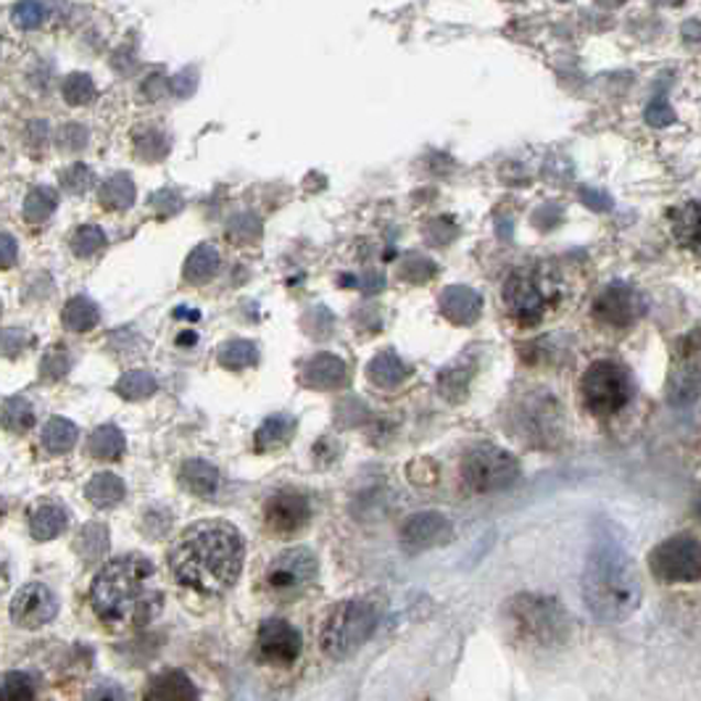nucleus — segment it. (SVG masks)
<instances>
[{
    "label": "nucleus",
    "instance_id": "nucleus-2",
    "mask_svg": "<svg viewBox=\"0 0 701 701\" xmlns=\"http://www.w3.org/2000/svg\"><path fill=\"white\" fill-rule=\"evenodd\" d=\"M92 610L117 625L143 627L164 610V591L153 562L138 554L111 559L90 585Z\"/></svg>",
    "mask_w": 701,
    "mask_h": 701
},
{
    "label": "nucleus",
    "instance_id": "nucleus-25",
    "mask_svg": "<svg viewBox=\"0 0 701 701\" xmlns=\"http://www.w3.org/2000/svg\"><path fill=\"white\" fill-rule=\"evenodd\" d=\"M179 483L190 493H196V496H211L219 485V470L213 464L204 462V459H190V462L183 464Z\"/></svg>",
    "mask_w": 701,
    "mask_h": 701
},
{
    "label": "nucleus",
    "instance_id": "nucleus-37",
    "mask_svg": "<svg viewBox=\"0 0 701 701\" xmlns=\"http://www.w3.org/2000/svg\"><path fill=\"white\" fill-rule=\"evenodd\" d=\"M0 701H35V683L24 672L0 676Z\"/></svg>",
    "mask_w": 701,
    "mask_h": 701
},
{
    "label": "nucleus",
    "instance_id": "nucleus-35",
    "mask_svg": "<svg viewBox=\"0 0 701 701\" xmlns=\"http://www.w3.org/2000/svg\"><path fill=\"white\" fill-rule=\"evenodd\" d=\"M77 549L85 559H98L109 551V527L100 523H90L79 530Z\"/></svg>",
    "mask_w": 701,
    "mask_h": 701
},
{
    "label": "nucleus",
    "instance_id": "nucleus-27",
    "mask_svg": "<svg viewBox=\"0 0 701 701\" xmlns=\"http://www.w3.org/2000/svg\"><path fill=\"white\" fill-rule=\"evenodd\" d=\"M79 430L72 419L66 417H51L43 427V446L51 453H66L77 446Z\"/></svg>",
    "mask_w": 701,
    "mask_h": 701
},
{
    "label": "nucleus",
    "instance_id": "nucleus-33",
    "mask_svg": "<svg viewBox=\"0 0 701 701\" xmlns=\"http://www.w3.org/2000/svg\"><path fill=\"white\" fill-rule=\"evenodd\" d=\"M259 362V349L251 343V340H230L219 349V364L224 370H245V366H253Z\"/></svg>",
    "mask_w": 701,
    "mask_h": 701
},
{
    "label": "nucleus",
    "instance_id": "nucleus-26",
    "mask_svg": "<svg viewBox=\"0 0 701 701\" xmlns=\"http://www.w3.org/2000/svg\"><path fill=\"white\" fill-rule=\"evenodd\" d=\"M124 480L117 478L113 472H98L96 478H90L88 489H85V496H88L90 504H96L98 510H111L119 501L124 499Z\"/></svg>",
    "mask_w": 701,
    "mask_h": 701
},
{
    "label": "nucleus",
    "instance_id": "nucleus-7",
    "mask_svg": "<svg viewBox=\"0 0 701 701\" xmlns=\"http://www.w3.org/2000/svg\"><path fill=\"white\" fill-rule=\"evenodd\" d=\"M583 404L589 406L591 414L596 417H614L631 404L636 385H633L631 372L617 362H596L585 370L583 383Z\"/></svg>",
    "mask_w": 701,
    "mask_h": 701
},
{
    "label": "nucleus",
    "instance_id": "nucleus-43",
    "mask_svg": "<svg viewBox=\"0 0 701 701\" xmlns=\"http://www.w3.org/2000/svg\"><path fill=\"white\" fill-rule=\"evenodd\" d=\"M432 275H436V264L427 256H419V253L406 256L404 266H401V277L409 280V283H425V280H430Z\"/></svg>",
    "mask_w": 701,
    "mask_h": 701
},
{
    "label": "nucleus",
    "instance_id": "nucleus-51",
    "mask_svg": "<svg viewBox=\"0 0 701 701\" xmlns=\"http://www.w3.org/2000/svg\"><path fill=\"white\" fill-rule=\"evenodd\" d=\"M17 253H19L17 240L6 236V232H0V270H9V266L17 264Z\"/></svg>",
    "mask_w": 701,
    "mask_h": 701
},
{
    "label": "nucleus",
    "instance_id": "nucleus-50",
    "mask_svg": "<svg viewBox=\"0 0 701 701\" xmlns=\"http://www.w3.org/2000/svg\"><path fill=\"white\" fill-rule=\"evenodd\" d=\"M580 200H583V204L593 211H610L612 209V198L606 196V193L601 188H589V185H583V188H580Z\"/></svg>",
    "mask_w": 701,
    "mask_h": 701
},
{
    "label": "nucleus",
    "instance_id": "nucleus-28",
    "mask_svg": "<svg viewBox=\"0 0 701 701\" xmlns=\"http://www.w3.org/2000/svg\"><path fill=\"white\" fill-rule=\"evenodd\" d=\"M217 270H219V251L213 249V245L204 243L188 256V262H185L183 266V275L188 283L200 285L217 275Z\"/></svg>",
    "mask_w": 701,
    "mask_h": 701
},
{
    "label": "nucleus",
    "instance_id": "nucleus-3",
    "mask_svg": "<svg viewBox=\"0 0 701 701\" xmlns=\"http://www.w3.org/2000/svg\"><path fill=\"white\" fill-rule=\"evenodd\" d=\"M583 599L601 623H623L638 610L640 580L625 544L614 533L593 536L583 570Z\"/></svg>",
    "mask_w": 701,
    "mask_h": 701
},
{
    "label": "nucleus",
    "instance_id": "nucleus-17",
    "mask_svg": "<svg viewBox=\"0 0 701 701\" xmlns=\"http://www.w3.org/2000/svg\"><path fill=\"white\" fill-rule=\"evenodd\" d=\"M346 364L343 359H338L336 353H317V357L309 359L300 370V383L306 388H317V391H332L340 388L346 383Z\"/></svg>",
    "mask_w": 701,
    "mask_h": 701
},
{
    "label": "nucleus",
    "instance_id": "nucleus-55",
    "mask_svg": "<svg viewBox=\"0 0 701 701\" xmlns=\"http://www.w3.org/2000/svg\"><path fill=\"white\" fill-rule=\"evenodd\" d=\"M680 35H683V40L689 45H701V22H697V19H689V22L680 26Z\"/></svg>",
    "mask_w": 701,
    "mask_h": 701
},
{
    "label": "nucleus",
    "instance_id": "nucleus-5",
    "mask_svg": "<svg viewBox=\"0 0 701 701\" xmlns=\"http://www.w3.org/2000/svg\"><path fill=\"white\" fill-rule=\"evenodd\" d=\"M559 283L549 272L517 270L504 283V306L519 327H536L559 304Z\"/></svg>",
    "mask_w": 701,
    "mask_h": 701
},
{
    "label": "nucleus",
    "instance_id": "nucleus-36",
    "mask_svg": "<svg viewBox=\"0 0 701 701\" xmlns=\"http://www.w3.org/2000/svg\"><path fill=\"white\" fill-rule=\"evenodd\" d=\"M470 380H472L470 366L457 362L453 366H449V370L440 372V380H438L440 393H443V396L451 398V401H462L467 388H470Z\"/></svg>",
    "mask_w": 701,
    "mask_h": 701
},
{
    "label": "nucleus",
    "instance_id": "nucleus-32",
    "mask_svg": "<svg viewBox=\"0 0 701 701\" xmlns=\"http://www.w3.org/2000/svg\"><path fill=\"white\" fill-rule=\"evenodd\" d=\"M156 388H158L156 377H153L151 372H143V370L127 372V375L119 377V383H117V393L124 401H143V398L153 396Z\"/></svg>",
    "mask_w": 701,
    "mask_h": 701
},
{
    "label": "nucleus",
    "instance_id": "nucleus-6",
    "mask_svg": "<svg viewBox=\"0 0 701 701\" xmlns=\"http://www.w3.org/2000/svg\"><path fill=\"white\" fill-rule=\"evenodd\" d=\"M375 627L377 614L366 601H340L327 614L319 644L330 659H346L370 640Z\"/></svg>",
    "mask_w": 701,
    "mask_h": 701
},
{
    "label": "nucleus",
    "instance_id": "nucleus-38",
    "mask_svg": "<svg viewBox=\"0 0 701 701\" xmlns=\"http://www.w3.org/2000/svg\"><path fill=\"white\" fill-rule=\"evenodd\" d=\"M64 100L69 106H88L96 100V83H92L90 75H69L62 85Z\"/></svg>",
    "mask_w": 701,
    "mask_h": 701
},
{
    "label": "nucleus",
    "instance_id": "nucleus-12",
    "mask_svg": "<svg viewBox=\"0 0 701 701\" xmlns=\"http://www.w3.org/2000/svg\"><path fill=\"white\" fill-rule=\"evenodd\" d=\"M644 296L625 283L606 285V288L599 293V298L593 300V317H596V322L606 327H617V330L636 325L638 319L644 317Z\"/></svg>",
    "mask_w": 701,
    "mask_h": 701
},
{
    "label": "nucleus",
    "instance_id": "nucleus-42",
    "mask_svg": "<svg viewBox=\"0 0 701 701\" xmlns=\"http://www.w3.org/2000/svg\"><path fill=\"white\" fill-rule=\"evenodd\" d=\"M227 236L243 240V243L259 240V236H262V222H259L253 213H238V217H232L230 224H227Z\"/></svg>",
    "mask_w": 701,
    "mask_h": 701
},
{
    "label": "nucleus",
    "instance_id": "nucleus-52",
    "mask_svg": "<svg viewBox=\"0 0 701 701\" xmlns=\"http://www.w3.org/2000/svg\"><path fill=\"white\" fill-rule=\"evenodd\" d=\"M153 206L162 213H177L183 209V198L175 190H162L158 196H153Z\"/></svg>",
    "mask_w": 701,
    "mask_h": 701
},
{
    "label": "nucleus",
    "instance_id": "nucleus-53",
    "mask_svg": "<svg viewBox=\"0 0 701 701\" xmlns=\"http://www.w3.org/2000/svg\"><path fill=\"white\" fill-rule=\"evenodd\" d=\"M357 285L372 296V293H380L385 288V275L383 272H364V275L357 280Z\"/></svg>",
    "mask_w": 701,
    "mask_h": 701
},
{
    "label": "nucleus",
    "instance_id": "nucleus-30",
    "mask_svg": "<svg viewBox=\"0 0 701 701\" xmlns=\"http://www.w3.org/2000/svg\"><path fill=\"white\" fill-rule=\"evenodd\" d=\"M100 204L109 211H124L135 204V183L127 175H113L100 188Z\"/></svg>",
    "mask_w": 701,
    "mask_h": 701
},
{
    "label": "nucleus",
    "instance_id": "nucleus-22",
    "mask_svg": "<svg viewBox=\"0 0 701 701\" xmlns=\"http://www.w3.org/2000/svg\"><path fill=\"white\" fill-rule=\"evenodd\" d=\"M66 525H69V517H66L64 506L51 504V501L37 504L30 512V530L37 540H53L56 536H62Z\"/></svg>",
    "mask_w": 701,
    "mask_h": 701
},
{
    "label": "nucleus",
    "instance_id": "nucleus-9",
    "mask_svg": "<svg viewBox=\"0 0 701 701\" xmlns=\"http://www.w3.org/2000/svg\"><path fill=\"white\" fill-rule=\"evenodd\" d=\"M649 567L662 583H697L701 580V540L686 533L665 538L651 549Z\"/></svg>",
    "mask_w": 701,
    "mask_h": 701
},
{
    "label": "nucleus",
    "instance_id": "nucleus-14",
    "mask_svg": "<svg viewBox=\"0 0 701 701\" xmlns=\"http://www.w3.org/2000/svg\"><path fill=\"white\" fill-rule=\"evenodd\" d=\"M264 519L277 538H291L309 525L311 504L300 491H277L275 496L266 499Z\"/></svg>",
    "mask_w": 701,
    "mask_h": 701
},
{
    "label": "nucleus",
    "instance_id": "nucleus-15",
    "mask_svg": "<svg viewBox=\"0 0 701 701\" xmlns=\"http://www.w3.org/2000/svg\"><path fill=\"white\" fill-rule=\"evenodd\" d=\"M58 614V599L48 585L43 583H26L19 589L11 601V617L19 627L26 631H37V627L48 625Z\"/></svg>",
    "mask_w": 701,
    "mask_h": 701
},
{
    "label": "nucleus",
    "instance_id": "nucleus-24",
    "mask_svg": "<svg viewBox=\"0 0 701 701\" xmlns=\"http://www.w3.org/2000/svg\"><path fill=\"white\" fill-rule=\"evenodd\" d=\"M127 449L124 432L113 425L96 427L88 438V453L92 459H100V462H117Z\"/></svg>",
    "mask_w": 701,
    "mask_h": 701
},
{
    "label": "nucleus",
    "instance_id": "nucleus-48",
    "mask_svg": "<svg viewBox=\"0 0 701 701\" xmlns=\"http://www.w3.org/2000/svg\"><path fill=\"white\" fill-rule=\"evenodd\" d=\"M646 122L651 127H667L676 122V111L670 109L667 100H654L649 109H646Z\"/></svg>",
    "mask_w": 701,
    "mask_h": 701
},
{
    "label": "nucleus",
    "instance_id": "nucleus-58",
    "mask_svg": "<svg viewBox=\"0 0 701 701\" xmlns=\"http://www.w3.org/2000/svg\"><path fill=\"white\" fill-rule=\"evenodd\" d=\"M196 343V332H183V338H179V346H193Z\"/></svg>",
    "mask_w": 701,
    "mask_h": 701
},
{
    "label": "nucleus",
    "instance_id": "nucleus-60",
    "mask_svg": "<svg viewBox=\"0 0 701 701\" xmlns=\"http://www.w3.org/2000/svg\"><path fill=\"white\" fill-rule=\"evenodd\" d=\"M693 512H697V517L701 519V489L697 493V501H693Z\"/></svg>",
    "mask_w": 701,
    "mask_h": 701
},
{
    "label": "nucleus",
    "instance_id": "nucleus-13",
    "mask_svg": "<svg viewBox=\"0 0 701 701\" xmlns=\"http://www.w3.org/2000/svg\"><path fill=\"white\" fill-rule=\"evenodd\" d=\"M300 649H304L300 633L291 623H285V620L272 617L259 625V636H256L259 662L275 665V667H291L300 657Z\"/></svg>",
    "mask_w": 701,
    "mask_h": 701
},
{
    "label": "nucleus",
    "instance_id": "nucleus-40",
    "mask_svg": "<svg viewBox=\"0 0 701 701\" xmlns=\"http://www.w3.org/2000/svg\"><path fill=\"white\" fill-rule=\"evenodd\" d=\"M135 145L138 156L145 158V162H158V158H164L166 153H169V143H166V138L158 130L138 132Z\"/></svg>",
    "mask_w": 701,
    "mask_h": 701
},
{
    "label": "nucleus",
    "instance_id": "nucleus-47",
    "mask_svg": "<svg viewBox=\"0 0 701 701\" xmlns=\"http://www.w3.org/2000/svg\"><path fill=\"white\" fill-rule=\"evenodd\" d=\"M26 346V332L22 330H3L0 332V353L3 357H19Z\"/></svg>",
    "mask_w": 701,
    "mask_h": 701
},
{
    "label": "nucleus",
    "instance_id": "nucleus-34",
    "mask_svg": "<svg viewBox=\"0 0 701 701\" xmlns=\"http://www.w3.org/2000/svg\"><path fill=\"white\" fill-rule=\"evenodd\" d=\"M58 193L53 188H35L24 198V219L32 224L45 222L53 211H56Z\"/></svg>",
    "mask_w": 701,
    "mask_h": 701
},
{
    "label": "nucleus",
    "instance_id": "nucleus-46",
    "mask_svg": "<svg viewBox=\"0 0 701 701\" xmlns=\"http://www.w3.org/2000/svg\"><path fill=\"white\" fill-rule=\"evenodd\" d=\"M85 143H88V130H85L83 124L69 122V124H64L62 130H58V149L79 151V149H85Z\"/></svg>",
    "mask_w": 701,
    "mask_h": 701
},
{
    "label": "nucleus",
    "instance_id": "nucleus-57",
    "mask_svg": "<svg viewBox=\"0 0 701 701\" xmlns=\"http://www.w3.org/2000/svg\"><path fill=\"white\" fill-rule=\"evenodd\" d=\"M6 585H9V570H6L3 559H0V593L6 591Z\"/></svg>",
    "mask_w": 701,
    "mask_h": 701
},
{
    "label": "nucleus",
    "instance_id": "nucleus-39",
    "mask_svg": "<svg viewBox=\"0 0 701 701\" xmlns=\"http://www.w3.org/2000/svg\"><path fill=\"white\" fill-rule=\"evenodd\" d=\"M106 245V236L100 227H79V230L75 232V238H72V251L77 253V256L88 259V256H96L98 251H103Z\"/></svg>",
    "mask_w": 701,
    "mask_h": 701
},
{
    "label": "nucleus",
    "instance_id": "nucleus-1",
    "mask_svg": "<svg viewBox=\"0 0 701 701\" xmlns=\"http://www.w3.org/2000/svg\"><path fill=\"white\" fill-rule=\"evenodd\" d=\"M240 570H243V538L222 519L190 525L172 549V572L177 583L204 596H217L232 589Z\"/></svg>",
    "mask_w": 701,
    "mask_h": 701
},
{
    "label": "nucleus",
    "instance_id": "nucleus-18",
    "mask_svg": "<svg viewBox=\"0 0 701 701\" xmlns=\"http://www.w3.org/2000/svg\"><path fill=\"white\" fill-rule=\"evenodd\" d=\"M440 311L453 325H472L483 311V298L472 288L453 285V288L440 293Z\"/></svg>",
    "mask_w": 701,
    "mask_h": 701
},
{
    "label": "nucleus",
    "instance_id": "nucleus-19",
    "mask_svg": "<svg viewBox=\"0 0 701 701\" xmlns=\"http://www.w3.org/2000/svg\"><path fill=\"white\" fill-rule=\"evenodd\" d=\"M670 230L678 245L701 253V200L676 206L670 211Z\"/></svg>",
    "mask_w": 701,
    "mask_h": 701
},
{
    "label": "nucleus",
    "instance_id": "nucleus-44",
    "mask_svg": "<svg viewBox=\"0 0 701 701\" xmlns=\"http://www.w3.org/2000/svg\"><path fill=\"white\" fill-rule=\"evenodd\" d=\"M92 185V172L85 164H72L62 172V188L66 193H85Z\"/></svg>",
    "mask_w": 701,
    "mask_h": 701
},
{
    "label": "nucleus",
    "instance_id": "nucleus-23",
    "mask_svg": "<svg viewBox=\"0 0 701 701\" xmlns=\"http://www.w3.org/2000/svg\"><path fill=\"white\" fill-rule=\"evenodd\" d=\"M409 375V366H406L393 351H383L372 359L370 366H366V377H370L372 385L377 388H396Z\"/></svg>",
    "mask_w": 701,
    "mask_h": 701
},
{
    "label": "nucleus",
    "instance_id": "nucleus-41",
    "mask_svg": "<svg viewBox=\"0 0 701 701\" xmlns=\"http://www.w3.org/2000/svg\"><path fill=\"white\" fill-rule=\"evenodd\" d=\"M11 17L19 30H37V26L45 22V6L40 3V0H22V3L13 9Z\"/></svg>",
    "mask_w": 701,
    "mask_h": 701
},
{
    "label": "nucleus",
    "instance_id": "nucleus-56",
    "mask_svg": "<svg viewBox=\"0 0 701 701\" xmlns=\"http://www.w3.org/2000/svg\"><path fill=\"white\" fill-rule=\"evenodd\" d=\"M92 701H124V699L122 693H119V689H113V686H103V689L96 691Z\"/></svg>",
    "mask_w": 701,
    "mask_h": 701
},
{
    "label": "nucleus",
    "instance_id": "nucleus-45",
    "mask_svg": "<svg viewBox=\"0 0 701 701\" xmlns=\"http://www.w3.org/2000/svg\"><path fill=\"white\" fill-rule=\"evenodd\" d=\"M40 372H43L45 380H58V377H64L66 372H69V353L62 351V349L48 351V353H45L43 366H40Z\"/></svg>",
    "mask_w": 701,
    "mask_h": 701
},
{
    "label": "nucleus",
    "instance_id": "nucleus-29",
    "mask_svg": "<svg viewBox=\"0 0 701 701\" xmlns=\"http://www.w3.org/2000/svg\"><path fill=\"white\" fill-rule=\"evenodd\" d=\"M62 319H64L66 330H72V332H88V330H92V327L98 325L100 311H98V306L92 304L90 298L77 296V298H72L69 304L64 306Z\"/></svg>",
    "mask_w": 701,
    "mask_h": 701
},
{
    "label": "nucleus",
    "instance_id": "nucleus-8",
    "mask_svg": "<svg viewBox=\"0 0 701 701\" xmlns=\"http://www.w3.org/2000/svg\"><path fill=\"white\" fill-rule=\"evenodd\" d=\"M519 478V462L499 446H475L462 459V483L475 493L510 489Z\"/></svg>",
    "mask_w": 701,
    "mask_h": 701
},
{
    "label": "nucleus",
    "instance_id": "nucleus-10",
    "mask_svg": "<svg viewBox=\"0 0 701 701\" xmlns=\"http://www.w3.org/2000/svg\"><path fill=\"white\" fill-rule=\"evenodd\" d=\"M317 570L319 565L314 551L298 546V549H288L272 559L264 572V583L277 599L291 601L309 591V585L317 580Z\"/></svg>",
    "mask_w": 701,
    "mask_h": 701
},
{
    "label": "nucleus",
    "instance_id": "nucleus-54",
    "mask_svg": "<svg viewBox=\"0 0 701 701\" xmlns=\"http://www.w3.org/2000/svg\"><path fill=\"white\" fill-rule=\"evenodd\" d=\"M169 88L175 90V96H179V98H185V96H190L193 90H196V75H188V72H183V75L179 77H175L169 83Z\"/></svg>",
    "mask_w": 701,
    "mask_h": 701
},
{
    "label": "nucleus",
    "instance_id": "nucleus-16",
    "mask_svg": "<svg viewBox=\"0 0 701 701\" xmlns=\"http://www.w3.org/2000/svg\"><path fill=\"white\" fill-rule=\"evenodd\" d=\"M453 525L446 514L440 512H419L414 514L401 527V546L406 551L419 554L425 549H436V546H443L451 540Z\"/></svg>",
    "mask_w": 701,
    "mask_h": 701
},
{
    "label": "nucleus",
    "instance_id": "nucleus-11",
    "mask_svg": "<svg viewBox=\"0 0 701 701\" xmlns=\"http://www.w3.org/2000/svg\"><path fill=\"white\" fill-rule=\"evenodd\" d=\"M701 396V330H691L676 343L667 375V398L672 406H691Z\"/></svg>",
    "mask_w": 701,
    "mask_h": 701
},
{
    "label": "nucleus",
    "instance_id": "nucleus-21",
    "mask_svg": "<svg viewBox=\"0 0 701 701\" xmlns=\"http://www.w3.org/2000/svg\"><path fill=\"white\" fill-rule=\"evenodd\" d=\"M293 436H296V419L291 414H272L253 436V446H256L259 453L280 451L291 443Z\"/></svg>",
    "mask_w": 701,
    "mask_h": 701
},
{
    "label": "nucleus",
    "instance_id": "nucleus-31",
    "mask_svg": "<svg viewBox=\"0 0 701 701\" xmlns=\"http://www.w3.org/2000/svg\"><path fill=\"white\" fill-rule=\"evenodd\" d=\"M0 425L11 432H26L35 427V409L26 398H9L0 406Z\"/></svg>",
    "mask_w": 701,
    "mask_h": 701
},
{
    "label": "nucleus",
    "instance_id": "nucleus-49",
    "mask_svg": "<svg viewBox=\"0 0 701 701\" xmlns=\"http://www.w3.org/2000/svg\"><path fill=\"white\" fill-rule=\"evenodd\" d=\"M457 236V230L449 224V219H436V222H430L425 227V238L430 240L432 245H443L449 243V240Z\"/></svg>",
    "mask_w": 701,
    "mask_h": 701
},
{
    "label": "nucleus",
    "instance_id": "nucleus-59",
    "mask_svg": "<svg viewBox=\"0 0 701 701\" xmlns=\"http://www.w3.org/2000/svg\"><path fill=\"white\" fill-rule=\"evenodd\" d=\"M654 6H678V3H683V0H651Z\"/></svg>",
    "mask_w": 701,
    "mask_h": 701
},
{
    "label": "nucleus",
    "instance_id": "nucleus-20",
    "mask_svg": "<svg viewBox=\"0 0 701 701\" xmlns=\"http://www.w3.org/2000/svg\"><path fill=\"white\" fill-rule=\"evenodd\" d=\"M143 701H198V689L185 672L166 670L151 680Z\"/></svg>",
    "mask_w": 701,
    "mask_h": 701
},
{
    "label": "nucleus",
    "instance_id": "nucleus-4",
    "mask_svg": "<svg viewBox=\"0 0 701 701\" xmlns=\"http://www.w3.org/2000/svg\"><path fill=\"white\" fill-rule=\"evenodd\" d=\"M512 636L536 649H557L572 633L570 614L554 596L544 593H517L506 604Z\"/></svg>",
    "mask_w": 701,
    "mask_h": 701
}]
</instances>
